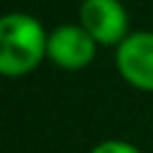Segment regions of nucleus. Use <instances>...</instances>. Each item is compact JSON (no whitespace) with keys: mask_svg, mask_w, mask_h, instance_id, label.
Returning a JSON list of instances; mask_svg holds the SVG:
<instances>
[{"mask_svg":"<svg viewBox=\"0 0 153 153\" xmlns=\"http://www.w3.org/2000/svg\"><path fill=\"white\" fill-rule=\"evenodd\" d=\"M49 51L44 26L26 13H8L0 21V71L5 76L31 74Z\"/></svg>","mask_w":153,"mask_h":153,"instance_id":"obj_1","label":"nucleus"},{"mask_svg":"<svg viewBox=\"0 0 153 153\" xmlns=\"http://www.w3.org/2000/svg\"><path fill=\"white\" fill-rule=\"evenodd\" d=\"M79 26L102 46H120L130 36L120 0H84L79 5Z\"/></svg>","mask_w":153,"mask_h":153,"instance_id":"obj_2","label":"nucleus"},{"mask_svg":"<svg viewBox=\"0 0 153 153\" xmlns=\"http://www.w3.org/2000/svg\"><path fill=\"white\" fill-rule=\"evenodd\" d=\"M115 66L130 87L153 92V33H130L115 49Z\"/></svg>","mask_w":153,"mask_h":153,"instance_id":"obj_3","label":"nucleus"},{"mask_svg":"<svg viewBox=\"0 0 153 153\" xmlns=\"http://www.w3.org/2000/svg\"><path fill=\"white\" fill-rule=\"evenodd\" d=\"M94 51H97V41L82 26L66 23V26H59L49 33L46 56L61 69H69V71L84 69L94 59Z\"/></svg>","mask_w":153,"mask_h":153,"instance_id":"obj_4","label":"nucleus"},{"mask_svg":"<svg viewBox=\"0 0 153 153\" xmlns=\"http://www.w3.org/2000/svg\"><path fill=\"white\" fill-rule=\"evenodd\" d=\"M89 153H140V148L133 146V143H128V140H117V138H112V140L97 143Z\"/></svg>","mask_w":153,"mask_h":153,"instance_id":"obj_5","label":"nucleus"}]
</instances>
